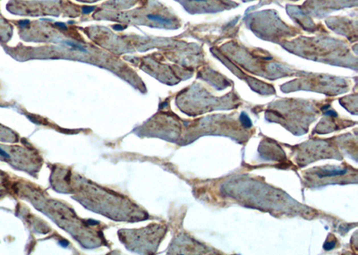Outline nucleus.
Masks as SVG:
<instances>
[{
	"mask_svg": "<svg viewBox=\"0 0 358 255\" xmlns=\"http://www.w3.org/2000/svg\"><path fill=\"white\" fill-rule=\"evenodd\" d=\"M64 44L66 45V46H68V47H71L73 48H75V49H77V50H80V51H82V52H86V49L83 46L79 45V44H76V43H75V42H72V41H68V40H67V41H65L64 42Z\"/></svg>",
	"mask_w": 358,
	"mask_h": 255,
	"instance_id": "1",
	"label": "nucleus"
},
{
	"mask_svg": "<svg viewBox=\"0 0 358 255\" xmlns=\"http://www.w3.org/2000/svg\"><path fill=\"white\" fill-rule=\"evenodd\" d=\"M241 120L243 121V124H244V127H246V128H249L251 126H252V123H251V120L249 119V117L246 116L245 114H243L242 116H241Z\"/></svg>",
	"mask_w": 358,
	"mask_h": 255,
	"instance_id": "2",
	"label": "nucleus"
},
{
	"mask_svg": "<svg viewBox=\"0 0 358 255\" xmlns=\"http://www.w3.org/2000/svg\"><path fill=\"white\" fill-rule=\"evenodd\" d=\"M149 19H152V20H156V21H159V22H168L169 21L165 19V18L161 17V16H158V15H149L148 16Z\"/></svg>",
	"mask_w": 358,
	"mask_h": 255,
	"instance_id": "3",
	"label": "nucleus"
},
{
	"mask_svg": "<svg viewBox=\"0 0 358 255\" xmlns=\"http://www.w3.org/2000/svg\"><path fill=\"white\" fill-rule=\"evenodd\" d=\"M93 10H94V7H83V14H89Z\"/></svg>",
	"mask_w": 358,
	"mask_h": 255,
	"instance_id": "4",
	"label": "nucleus"
},
{
	"mask_svg": "<svg viewBox=\"0 0 358 255\" xmlns=\"http://www.w3.org/2000/svg\"><path fill=\"white\" fill-rule=\"evenodd\" d=\"M0 156L5 157V158H10L9 154L7 152H5V151H3L2 149H0Z\"/></svg>",
	"mask_w": 358,
	"mask_h": 255,
	"instance_id": "5",
	"label": "nucleus"
},
{
	"mask_svg": "<svg viewBox=\"0 0 358 255\" xmlns=\"http://www.w3.org/2000/svg\"><path fill=\"white\" fill-rule=\"evenodd\" d=\"M55 25H58V26H60V27H63L64 29H66L65 24V23H63V22H55Z\"/></svg>",
	"mask_w": 358,
	"mask_h": 255,
	"instance_id": "6",
	"label": "nucleus"
},
{
	"mask_svg": "<svg viewBox=\"0 0 358 255\" xmlns=\"http://www.w3.org/2000/svg\"><path fill=\"white\" fill-rule=\"evenodd\" d=\"M19 24L20 25H27V24H29V22L28 21H22V22H19Z\"/></svg>",
	"mask_w": 358,
	"mask_h": 255,
	"instance_id": "7",
	"label": "nucleus"
},
{
	"mask_svg": "<svg viewBox=\"0 0 358 255\" xmlns=\"http://www.w3.org/2000/svg\"><path fill=\"white\" fill-rule=\"evenodd\" d=\"M114 28H116V30H123V27L121 25H115Z\"/></svg>",
	"mask_w": 358,
	"mask_h": 255,
	"instance_id": "8",
	"label": "nucleus"
}]
</instances>
